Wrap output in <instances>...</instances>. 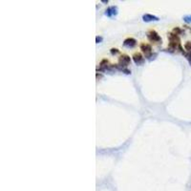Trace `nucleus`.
Wrapping results in <instances>:
<instances>
[{"instance_id": "obj_10", "label": "nucleus", "mask_w": 191, "mask_h": 191, "mask_svg": "<svg viewBox=\"0 0 191 191\" xmlns=\"http://www.w3.org/2000/svg\"><path fill=\"white\" fill-rule=\"evenodd\" d=\"M173 32H174V34H175V35L178 36V35H180V34H182V31L181 29H180V28H177V27H176V28H174Z\"/></svg>"}, {"instance_id": "obj_12", "label": "nucleus", "mask_w": 191, "mask_h": 191, "mask_svg": "<svg viewBox=\"0 0 191 191\" xmlns=\"http://www.w3.org/2000/svg\"><path fill=\"white\" fill-rule=\"evenodd\" d=\"M110 52L112 55H118V54H119V51L118 49H116V48H112V49L110 50Z\"/></svg>"}, {"instance_id": "obj_13", "label": "nucleus", "mask_w": 191, "mask_h": 191, "mask_svg": "<svg viewBox=\"0 0 191 191\" xmlns=\"http://www.w3.org/2000/svg\"><path fill=\"white\" fill-rule=\"evenodd\" d=\"M184 20L186 22V23H191V15H186L184 17Z\"/></svg>"}, {"instance_id": "obj_6", "label": "nucleus", "mask_w": 191, "mask_h": 191, "mask_svg": "<svg viewBox=\"0 0 191 191\" xmlns=\"http://www.w3.org/2000/svg\"><path fill=\"white\" fill-rule=\"evenodd\" d=\"M137 44V40L135 38H126L125 40L123 41V46L124 47H127V48H133L135 47Z\"/></svg>"}, {"instance_id": "obj_4", "label": "nucleus", "mask_w": 191, "mask_h": 191, "mask_svg": "<svg viewBox=\"0 0 191 191\" xmlns=\"http://www.w3.org/2000/svg\"><path fill=\"white\" fill-rule=\"evenodd\" d=\"M118 15V7L117 6H111L107 8V10L105 11V15H107L108 17H113Z\"/></svg>"}, {"instance_id": "obj_9", "label": "nucleus", "mask_w": 191, "mask_h": 191, "mask_svg": "<svg viewBox=\"0 0 191 191\" xmlns=\"http://www.w3.org/2000/svg\"><path fill=\"white\" fill-rule=\"evenodd\" d=\"M184 48L187 52H191V41H187L186 43L184 44Z\"/></svg>"}, {"instance_id": "obj_5", "label": "nucleus", "mask_w": 191, "mask_h": 191, "mask_svg": "<svg viewBox=\"0 0 191 191\" xmlns=\"http://www.w3.org/2000/svg\"><path fill=\"white\" fill-rule=\"evenodd\" d=\"M133 60H134V62H135L136 64H138V65H141V64H142L144 62V58L142 56V55L141 53H135L133 55Z\"/></svg>"}, {"instance_id": "obj_14", "label": "nucleus", "mask_w": 191, "mask_h": 191, "mask_svg": "<svg viewBox=\"0 0 191 191\" xmlns=\"http://www.w3.org/2000/svg\"><path fill=\"white\" fill-rule=\"evenodd\" d=\"M102 39H103V38H102V36H97V38H96V42H97V43H101V42L102 41Z\"/></svg>"}, {"instance_id": "obj_1", "label": "nucleus", "mask_w": 191, "mask_h": 191, "mask_svg": "<svg viewBox=\"0 0 191 191\" xmlns=\"http://www.w3.org/2000/svg\"><path fill=\"white\" fill-rule=\"evenodd\" d=\"M131 62V59H130V56H127V55H121L119 56V65H121L119 68L121 70H124V67H126L128 64H129Z\"/></svg>"}, {"instance_id": "obj_7", "label": "nucleus", "mask_w": 191, "mask_h": 191, "mask_svg": "<svg viewBox=\"0 0 191 191\" xmlns=\"http://www.w3.org/2000/svg\"><path fill=\"white\" fill-rule=\"evenodd\" d=\"M142 19H143L144 22H151V21H159V17L156 15H149V13H146V15H143L142 16Z\"/></svg>"}, {"instance_id": "obj_2", "label": "nucleus", "mask_w": 191, "mask_h": 191, "mask_svg": "<svg viewBox=\"0 0 191 191\" xmlns=\"http://www.w3.org/2000/svg\"><path fill=\"white\" fill-rule=\"evenodd\" d=\"M141 52L144 54L145 58H150L152 56V47L150 44L148 43H141Z\"/></svg>"}, {"instance_id": "obj_11", "label": "nucleus", "mask_w": 191, "mask_h": 191, "mask_svg": "<svg viewBox=\"0 0 191 191\" xmlns=\"http://www.w3.org/2000/svg\"><path fill=\"white\" fill-rule=\"evenodd\" d=\"M184 56H185V58H187V60L189 61L190 63H191V52H187V53H184Z\"/></svg>"}, {"instance_id": "obj_3", "label": "nucleus", "mask_w": 191, "mask_h": 191, "mask_svg": "<svg viewBox=\"0 0 191 191\" xmlns=\"http://www.w3.org/2000/svg\"><path fill=\"white\" fill-rule=\"evenodd\" d=\"M147 38L152 42H162V38L158 35V33L154 30H151L147 33Z\"/></svg>"}, {"instance_id": "obj_15", "label": "nucleus", "mask_w": 191, "mask_h": 191, "mask_svg": "<svg viewBox=\"0 0 191 191\" xmlns=\"http://www.w3.org/2000/svg\"><path fill=\"white\" fill-rule=\"evenodd\" d=\"M123 72L126 74V75H129V74H131V71H129V70H127V69H124V70H122Z\"/></svg>"}, {"instance_id": "obj_8", "label": "nucleus", "mask_w": 191, "mask_h": 191, "mask_svg": "<svg viewBox=\"0 0 191 191\" xmlns=\"http://www.w3.org/2000/svg\"><path fill=\"white\" fill-rule=\"evenodd\" d=\"M108 64H109V61L107 60V59H102L101 61V63H99V69L101 70H105L108 68Z\"/></svg>"}]
</instances>
